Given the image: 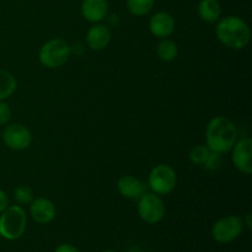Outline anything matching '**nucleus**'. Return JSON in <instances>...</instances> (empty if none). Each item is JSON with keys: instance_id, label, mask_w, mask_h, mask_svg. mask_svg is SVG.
Here are the masks:
<instances>
[{"instance_id": "1", "label": "nucleus", "mask_w": 252, "mask_h": 252, "mask_svg": "<svg viewBox=\"0 0 252 252\" xmlns=\"http://www.w3.org/2000/svg\"><path fill=\"white\" fill-rule=\"evenodd\" d=\"M238 129L231 120L224 116L212 118L206 128V145L211 152L225 154L233 149Z\"/></svg>"}, {"instance_id": "2", "label": "nucleus", "mask_w": 252, "mask_h": 252, "mask_svg": "<svg viewBox=\"0 0 252 252\" xmlns=\"http://www.w3.org/2000/svg\"><path fill=\"white\" fill-rule=\"evenodd\" d=\"M218 41L226 48L243 49L250 43L251 31L249 25L239 16H225L219 20L216 27Z\"/></svg>"}, {"instance_id": "3", "label": "nucleus", "mask_w": 252, "mask_h": 252, "mask_svg": "<svg viewBox=\"0 0 252 252\" xmlns=\"http://www.w3.org/2000/svg\"><path fill=\"white\" fill-rule=\"evenodd\" d=\"M27 225V217L19 204L9 206L0 213V236L6 240H16L24 235Z\"/></svg>"}, {"instance_id": "4", "label": "nucleus", "mask_w": 252, "mask_h": 252, "mask_svg": "<svg viewBox=\"0 0 252 252\" xmlns=\"http://www.w3.org/2000/svg\"><path fill=\"white\" fill-rule=\"evenodd\" d=\"M71 54V47L62 38L49 39L41 47L38 52V59L46 68L56 69L65 64Z\"/></svg>"}, {"instance_id": "5", "label": "nucleus", "mask_w": 252, "mask_h": 252, "mask_svg": "<svg viewBox=\"0 0 252 252\" xmlns=\"http://www.w3.org/2000/svg\"><path fill=\"white\" fill-rule=\"evenodd\" d=\"M148 184L152 191L159 196L171 193L177 184L176 171L170 165L160 164L150 171Z\"/></svg>"}, {"instance_id": "6", "label": "nucleus", "mask_w": 252, "mask_h": 252, "mask_svg": "<svg viewBox=\"0 0 252 252\" xmlns=\"http://www.w3.org/2000/svg\"><path fill=\"white\" fill-rule=\"evenodd\" d=\"M244 220L238 216H226L220 218L212 228L214 240L220 244H228L235 240L241 234Z\"/></svg>"}, {"instance_id": "7", "label": "nucleus", "mask_w": 252, "mask_h": 252, "mask_svg": "<svg viewBox=\"0 0 252 252\" xmlns=\"http://www.w3.org/2000/svg\"><path fill=\"white\" fill-rule=\"evenodd\" d=\"M139 217L148 224H157L165 216V204L159 194L144 193L138 202Z\"/></svg>"}, {"instance_id": "8", "label": "nucleus", "mask_w": 252, "mask_h": 252, "mask_svg": "<svg viewBox=\"0 0 252 252\" xmlns=\"http://www.w3.org/2000/svg\"><path fill=\"white\" fill-rule=\"evenodd\" d=\"M2 142L9 149L16 150H25L31 144V133L25 126L14 123V125L6 126V128L2 132Z\"/></svg>"}, {"instance_id": "9", "label": "nucleus", "mask_w": 252, "mask_h": 252, "mask_svg": "<svg viewBox=\"0 0 252 252\" xmlns=\"http://www.w3.org/2000/svg\"><path fill=\"white\" fill-rule=\"evenodd\" d=\"M252 139L249 137L236 142L233 147L231 160L236 169L245 175L252 174Z\"/></svg>"}, {"instance_id": "10", "label": "nucleus", "mask_w": 252, "mask_h": 252, "mask_svg": "<svg viewBox=\"0 0 252 252\" xmlns=\"http://www.w3.org/2000/svg\"><path fill=\"white\" fill-rule=\"evenodd\" d=\"M56 206L48 198H36L30 203V214L38 224H48L56 217Z\"/></svg>"}, {"instance_id": "11", "label": "nucleus", "mask_w": 252, "mask_h": 252, "mask_svg": "<svg viewBox=\"0 0 252 252\" xmlns=\"http://www.w3.org/2000/svg\"><path fill=\"white\" fill-rule=\"evenodd\" d=\"M149 30L153 36L158 37V38H167L171 36L175 30V19L169 12H157L150 19Z\"/></svg>"}, {"instance_id": "12", "label": "nucleus", "mask_w": 252, "mask_h": 252, "mask_svg": "<svg viewBox=\"0 0 252 252\" xmlns=\"http://www.w3.org/2000/svg\"><path fill=\"white\" fill-rule=\"evenodd\" d=\"M107 0H83L81 15L86 21L97 24L107 16Z\"/></svg>"}, {"instance_id": "13", "label": "nucleus", "mask_w": 252, "mask_h": 252, "mask_svg": "<svg viewBox=\"0 0 252 252\" xmlns=\"http://www.w3.org/2000/svg\"><path fill=\"white\" fill-rule=\"evenodd\" d=\"M111 41V31L106 25L95 24L86 33V43L94 51H102Z\"/></svg>"}, {"instance_id": "14", "label": "nucleus", "mask_w": 252, "mask_h": 252, "mask_svg": "<svg viewBox=\"0 0 252 252\" xmlns=\"http://www.w3.org/2000/svg\"><path fill=\"white\" fill-rule=\"evenodd\" d=\"M117 189L118 192L128 199H139L145 191L144 184L132 175L121 176L117 182Z\"/></svg>"}, {"instance_id": "15", "label": "nucleus", "mask_w": 252, "mask_h": 252, "mask_svg": "<svg viewBox=\"0 0 252 252\" xmlns=\"http://www.w3.org/2000/svg\"><path fill=\"white\" fill-rule=\"evenodd\" d=\"M197 10L199 17L208 24H213L220 19L221 6L218 0H201Z\"/></svg>"}, {"instance_id": "16", "label": "nucleus", "mask_w": 252, "mask_h": 252, "mask_svg": "<svg viewBox=\"0 0 252 252\" xmlns=\"http://www.w3.org/2000/svg\"><path fill=\"white\" fill-rule=\"evenodd\" d=\"M17 81L11 73L0 69V101L6 100L15 93Z\"/></svg>"}, {"instance_id": "17", "label": "nucleus", "mask_w": 252, "mask_h": 252, "mask_svg": "<svg viewBox=\"0 0 252 252\" xmlns=\"http://www.w3.org/2000/svg\"><path fill=\"white\" fill-rule=\"evenodd\" d=\"M157 54L162 62H171L179 54V48L172 39L162 38L157 47Z\"/></svg>"}, {"instance_id": "18", "label": "nucleus", "mask_w": 252, "mask_h": 252, "mask_svg": "<svg viewBox=\"0 0 252 252\" xmlns=\"http://www.w3.org/2000/svg\"><path fill=\"white\" fill-rule=\"evenodd\" d=\"M155 0H127V9L133 16H144L154 7Z\"/></svg>"}, {"instance_id": "19", "label": "nucleus", "mask_w": 252, "mask_h": 252, "mask_svg": "<svg viewBox=\"0 0 252 252\" xmlns=\"http://www.w3.org/2000/svg\"><path fill=\"white\" fill-rule=\"evenodd\" d=\"M209 153L211 150L208 149L207 145L203 144H198L196 147H193L189 152V161L194 165H203L206 162L207 158H208Z\"/></svg>"}, {"instance_id": "20", "label": "nucleus", "mask_w": 252, "mask_h": 252, "mask_svg": "<svg viewBox=\"0 0 252 252\" xmlns=\"http://www.w3.org/2000/svg\"><path fill=\"white\" fill-rule=\"evenodd\" d=\"M14 198L19 206L30 204L33 201V191H32L31 187L22 185V186H19L15 189Z\"/></svg>"}, {"instance_id": "21", "label": "nucleus", "mask_w": 252, "mask_h": 252, "mask_svg": "<svg viewBox=\"0 0 252 252\" xmlns=\"http://www.w3.org/2000/svg\"><path fill=\"white\" fill-rule=\"evenodd\" d=\"M203 165L207 170H211V171L218 170L221 165V154L211 152Z\"/></svg>"}, {"instance_id": "22", "label": "nucleus", "mask_w": 252, "mask_h": 252, "mask_svg": "<svg viewBox=\"0 0 252 252\" xmlns=\"http://www.w3.org/2000/svg\"><path fill=\"white\" fill-rule=\"evenodd\" d=\"M11 118V110L4 101H0V126L6 125Z\"/></svg>"}, {"instance_id": "23", "label": "nucleus", "mask_w": 252, "mask_h": 252, "mask_svg": "<svg viewBox=\"0 0 252 252\" xmlns=\"http://www.w3.org/2000/svg\"><path fill=\"white\" fill-rule=\"evenodd\" d=\"M9 207V197L2 189H0V213Z\"/></svg>"}, {"instance_id": "24", "label": "nucleus", "mask_w": 252, "mask_h": 252, "mask_svg": "<svg viewBox=\"0 0 252 252\" xmlns=\"http://www.w3.org/2000/svg\"><path fill=\"white\" fill-rule=\"evenodd\" d=\"M54 252H79V250L75 246L70 245V244H62V245H59L58 248L56 249Z\"/></svg>"}, {"instance_id": "25", "label": "nucleus", "mask_w": 252, "mask_h": 252, "mask_svg": "<svg viewBox=\"0 0 252 252\" xmlns=\"http://www.w3.org/2000/svg\"><path fill=\"white\" fill-rule=\"evenodd\" d=\"M246 224H248L249 230H251V216L250 214H248V217H246Z\"/></svg>"}, {"instance_id": "26", "label": "nucleus", "mask_w": 252, "mask_h": 252, "mask_svg": "<svg viewBox=\"0 0 252 252\" xmlns=\"http://www.w3.org/2000/svg\"><path fill=\"white\" fill-rule=\"evenodd\" d=\"M102 252H116V251H111V250H107V251H102Z\"/></svg>"}]
</instances>
